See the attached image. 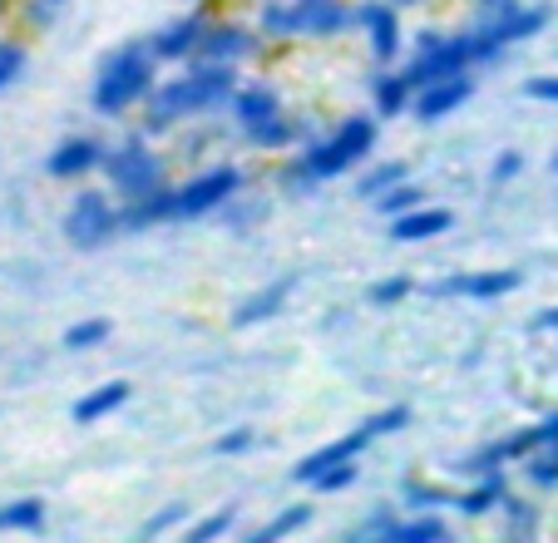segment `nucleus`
<instances>
[{"instance_id":"6","label":"nucleus","mask_w":558,"mask_h":543,"mask_svg":"<svg viewBox=\"0 0 558 543\" xmlns=\"http://www.w3.org/2000/svg\"><path fill=\"white\" fill-rule=\"evenodd\" d=\"M105 183L109 193H114L119 203H134V198H148V193H158L163 183H169V158L154 148V138L138 129V134L119 138V144H109L105 154Z\"/></svg>"},{"instance_id":"44","label":"nucleus","mask_w":558,"mask_h":543,"mask_svg":"<svg viewBox=\"0 0 558 543\" xmlns=\"http://www.w3.org/2000/svg\"><path fill=\"white\" fill-rule=\"evenodd\" d=\"M534 326H538V331H558V306H548V312H538V316H534Z\"/></svg>"},{"instance_id":"8","label":"nucleus","mask_w":558,"mask_h":543,"mask_svg":"<svg viewBox=\"0 0 558 543\" xmlns=\"http://www.w3.org/2000/svg\"><path fill=\"white\" fill-rule=\"evenodd\" d=\"M64 242L80 252L105 248L109 238H119V198L109 189H80L64 208Z\"/></svg>"},{"instance_id":"14","label":"nucleus","mask_w":558,"mask_h":543,"mask_svg":"<svg viewBox=\"0 0 558 543\" xmlns=\"http://www.w3.org/2000/svg\"><path fill=\"white\" fill-rule=\"evenodd\" d=\"M474 99V74H450V80H435L425 89H415V109L411 114L421 124H435V119H450L454 109H464Z\"/></svg>"},{"instance_id":"7","label":"nucleus","mask_w":558,"mask_h":543,"mask_svg":"<svg viewBox=\"0 0 558 543\" xmlns=\"http://www.w3.org/2000/svg\"><path fill=\"white\" fill-rule=\"evenodd\" d=\"M243 193H247V168H238V164L203 168V173L173 183V222H198L208 213H222L232 198H243Z\"/></svg>"},{"instance_id":"10","label":"nucleus","mask_w":558,"mask_h":543,"mask_svg":"<svg viewBox=\"0 0 558 543\" xmlns=\"http://www.w3.org/2000/svg\"><path fill=\"white\" fill-rule=\"evenodd\" d=\"M519 282L524 277L514 267H474V272H450L425 292L440 297V302H505V297L519 292Z\"/></svg>"},{"instance_id":"48","label":"nucleus","mask_w":558,"mask_h":543,"mask_svg":"<svg viewBox=\"0 0 558 543\" xmlns=\"http://www.w3.org/2000/svg\"><path fill=\"white\" fill-rule=\"evenodd\" d=\"M189 5H213V0H189Z\"/></svg>"},{"instance_id":"16","label":"nucleus","mask_w":558,"mask_h":543,"mask_svg":"<svg viewBox=\"0 0 558 543\" xmlns=\"http://www.w3.org/2000/svg\"><path fill=\"white\" fill-rule=\"evenodd\" d=\"M292 292H296V277L263 282L257 292H247L243 302L232 306V326H238V331H247V326H263V322H272V316H282L287 302H292Z\"/></svg>"},{"instance_id":"37","label":"nucleus","mask_w":558,"mask_h":543,"mask_svg":"<svg viewBox=\"0 0 558 543\" xmlns=\"http://www.w3.org/2000/svg\"><path fill=\"white\" fill-rule=\"evenodd\" d=\"M189 519V504H169V509H158V514H148L144 523H138V539H163V533H173L179 523Z\"/></svg>"},{"instance_id":"30","label":"nucleus","mask_w":558,"mask_h":543,"mask_svg":"<svg viewBox=\"0 0 558 543\" xmlns=\"http://www.w3.org/2000/svg\"><path fill=\"white\" fill-rule=\"evenodd\" d=\"M109 336H114V322H109V316H85V322H74L70 331L60 336V346L64 351H99Z\"/></svg>"},{"instance_id":"29","label":"nucleus","mask_w":558,"mask_h":543,"mask_svg":"<svg viewBox=\"0 0 558 543\" xmlns=\"http://www.w3.org/2000/svg\"><path fill=\"white\" fill-rule=\"evenodd\" d=\"M401 509H405V514L454 509V490H445V484H430V480H405V490H401Z\"/></svg>"},{"instance_id":"46","label":"nucleus","mask_w":558,"mask_h":543,"mask_svg":"<svg viewBox=\"0 0 558 543\" xmlns=\"http://www.w3.org/2000/svg\"><path fill=\"white\" fill-rule=\"evenodd\" d=\"M45 5H50V11H60V5H70V0H45Z\"/></svg>"},{"instance_id":"5","label":"nucleus","mask_w":558,"mask_h":543,"mask_svg":"<svg viewBox=\"0 0 558 543\" xmlns=\"http://www.w3.org/2000/svg\"><path fill=\"white\" fill-rule=\"evenodd\" d=\"M499 45L489 40L480 25H470V31H425L421 40H415V55L405 60V80L415 84V89H425V84L435 80H450V74H474V70H489V64L499 60Z\"/></svg>"},{"instance_id":"26","label":"nucleus","mask_w":558,"mask_h":543,"mask_svg":"<svg viewBox=\"0 0 558 543\" xmlns=\"http://www.w3.org/2000/svg\"><path fill=\"white\" fill-rule=\"evenodd\" d=\"M312 519H316L312 504H287V509H277L263 529L247 533V543H282V539H292V533H302Z\"/></svg>"},{"instance_id":"20","label":"nucleus","mask_w":558,"mask_h":543,"mask_svg":"<svg viewBox=\"0 0 558 543\" xmlns=\"http://www.w3.org/2000/svg\"><path fill=\"white\" fill-rule=\"evenodd\" d=\"M454 228V213L450 208H430V203H415L411 213H401V218H390V238L396 242H430L440 238V232Z\"/></svg>"},{"instance_id":"22","label":"nucleus","mask_w":558,"mask_h":543,"mask_svg":"<svg viewBox=\"0 0 558 543\" xmlns=\"http://www.w3.org/2000/svg\"><path fill=\"white\" fill-rule=\"evenodd\" d=\"M505 494H509L505 474H474V480L454 494V509H460L464 519H489V514H499Z\"/></svg>"},{"instance_id":"41","label":"nucleus","mask_w":558,"mask_h":543,"mask_svg":"<svg viewBox=\"0 0 558 543\" xmlns=\"http://www.w3.org/2000/svg\"><path fill=\"white\" fill-rule=\"evenodd\" d=\"M519 173H524V154H514V148H505V154L495 158V168H489V183H495V189H505V183H514Z\"/></svg>"},{"instance_id":"13","label":"nucleus","mask_w":558,"mask_h":543,"mask_svg":"<svg viewBox=\"0 0 558 543\" xmlns=\"http://www.w3.org/2000/svg\"><path fill=\"white\" fill-rule=\"evenodd\" d=\"M105 154H109V144L99 134H70V138H60V144L50 148L45 173L60 178V183H85L89 173L105 168Z\"/></svg>"},{"instance_id":"1","label":"nucleus","mask_w":558,"mask_h":543,"mask_svg":"<svg viewBox=\"0 0 558 543\" xmlns=\"http://www.w3.org/2000/svg\"><path fill=\"white\" fill-rule=\"evenodd\" d=\"M238 64H213V60H189V70L173 80H158L154 95L144 99V134L169 138L193 119H213L218 109H228L232 89H238Z\"/></svg>"},{"instance_id":"23","label":"nucleus","mask_w":558,"mask_h":543,"mask_svg":"<svg viewBox=\"0 0 558 543\" xmlns=\"http://www.w3.org/2000/svg\"><path fill=\"white\" fill-rule=\"evenodd\" d=\"M243 144L253 148V154H287V148L302 144V124H296V119L282 109V114H272V119H263V124L243 129Z\"/></svg>"},{"instance_id":"24","label":"nucleus","mask_w":558,"mask_h":543,"mask_svg":"<svg viewBox=\"0 0 558 543\" xmlns=\"http://www.w3.org/2000/svg\"><path fill=\"white\" fill-rule=\"evenodd\" d=\"M450 539H454L450 519L440 509H425V514H411V519L401 514L386 543H450Z\"/></svg>"},{"instance_id":"27","label":"nucleus","mask_w":558,"mask_h":543,"mask_svg":"<svg viewBox=\"0 0 558 543\" xmlns=\"http://www.w3.org/2000/svg\"><path fill=\"white\" fill-rule=\"evenodd\" d=\"M45 519H50V509H45V499H35V494L0 504V533H40Z\"/></svg>"},{"instance_id":"25","label":"nucleus","mask_w":558,"mask_h":543,"mask_svg":"<svg viewBox=\"0 0 558 543\" xmlns=\"http://www.w3.org/2000/svg\"><path fill=\"white\" fill-rule=\"evenodd\" d=\"M499 523H505V539H514V543L538 539V529H544L538 504L529 499V494H505V504H499Z\"/></svg>"},{"instance_id":"35","label":"nucleus","mask_w":558,"mask_h":543,"mask_svg":"<svg viewBox=\"0 0 558 543\" xmlns=\"http://www.w3.org/2000/svg\"><path fill=\"white\" fill-rule=\"evenodd\" d=\"M25 64H31V50H25L21 40H0V95H5V89L21 80Z\"/></svg>"},{"instance_id":"11","label":"nucleus","mask_w":558,"mask_h":543,"mask_svg":"<svg viewBox=\"0 0 558 543\" xmlns=\"http://www.w3.org/2000/svg\"><path fill=\"white\" fill-rule=\"evenodd\" d=\"M213 15H218L213 5H193V11L173 15L169 25H158V31L148 35V50H154V60L158 64H189L193 55H198V40H203V31H208Z\"/></svg>"},{"instance_id":"31","label":"nucleus","mask_w":558,"mask_h":543,"mask_svg":"<svg viewBox=\"0 0 558 543\" xmlns=\"http://www.w3.org/2000/svg\"><path fill=\"white\" fill-rule=\"evenodd\" d=\"M405 178H411V168H405L401 158H390V164H376V168H366V173L356 178V193H361L366 203H376L380 193L396 189V183H405Z\"/></svg>"},{"instance_id":"40","label":"nucleus","mask_w":558,"mask_h":543,"mask_svg":"<svg viewBox=\"0 0 558 543\" xmlns=\"http://www.w3.org/2000/svg\"><path fill=\"white\" fill-rule=\"evenodd\" d=\"M396 519H401V509H396V504H380V509L356 529V539H380V543H386L390 529H396Z\"/></svg>"},{"instance_id":"21","label":"nucleus","mask_w":558,"mask_h":543,"mask_svg":"<svg viewBox=\"0 0 558 543\" xmlns=\"http://www.w3.org/2000/svg\"><path fill=\"white\" fill-rule=\"evenodd\" d=\"M371 109L376 119H396V114H411L415 109V84L405 80V70H380L376 84H371Z\"/></svg>"},{"instance_id":"19","label":"nucleus","mask_w":558,"mask_h":543,"mask_svg":"<svg viewBox=\"0 0 558 543\" xmlns=\"http://www.w3.org/2000/svg\"><path fill=\"white\" fill-rule=\"evenodd\" d=\"M480 31L489 35V40L499 45V50H514V45H524V40H534L538 31L548 25V11L544 5H519V11H509V15H499V21H474Z\"/></svg>"},{"instance_id":"45","label":"nucleus","mask_w":558,"mask_h":543,"mask_svg":"<svg viewBox=\"0 0 558 543\" xmlns=\"http://www.w3.org/2000/svg\"><path fill=\"white\" fill-rule=\"evenodd\" d=\"M396 5H401V11H411V5H425V0H396Z\"/></svg>"},{"instance_id":"4","label":"nucleus","mask_w":558,"mask_h":543,"mask_svg":"<svg viewBox=\"0 0 558 543\" xmlns=\"http://www.w3.org/2000/svg\"><path fill=\"white\" fill-rule=\"evenodd\" d=\"M158 84V60L148 50V40H134V45H119V50L105 55L95 74V89H89V109L99 119H124L134 109H144V99L154 95Z\"/></svg>"},{"instance_id":"33","label":"nucleus","mask_w":558,"mask_h":543,"mask_svg":"<svg viewBox=\"0 0 558 543\" xmlns=\"http://www.w3.org/2000/svg\"><path fill=\"white\" fill-rule=\"evenodd\" d=\"M232 523H238V509L203 514L198 523H189V529H183V543H213V539H222V533H232Z\"/></svg>"},{"instance_id":"39","label":"nucleus","mask_w":558,"mask_h":543,"mask_svg":"<svg viewBox=\"0 0 558 543\" xmlns=\"http://www.w3.org/2000/svg\"><path fill=\"white\" fill-rule=\"evenodd\" d=\"M253 445H257V430H253V425H238V430H222V435L213 439V455L232 460V455H247Z\"/></svg>"},{"instance_id":"32","label":"nucleus","mask_w":558,"mask_h":543,"mask_svg":"<svg viewBox=\"0 0 558 543\" xmlns=\"http://www.w3.org/2000/svg\"><path fill=\"white\" fill-rule=\"evenodd\" d=\"M411 292H415V277L396 272V277H380V282H371L366 302H371V306H380V312H390V306H401Z\"/></svg>"},{"instance_id":"18","label":"nucleus","mask_w":558,"mask_h":543,"mask_svg":"<svg viewBox=\"0 0 558 543\" xmlns=\"http://www.w3.org/2000/svg\"><path fill=\"white\" fill-rule=\"evenodd\" d=\"M129 396H134V386H129V381H105V386H89L85 396L70 406V420H74V425H105L109 415H119V410L129 406Z\"/></svg>"},{"instance_id":"17","label":"nucleus","mask_w":558,"mask_h":543,"mask_svg":"<svg viewBox=\"0 0 558 543\" xmlns=\"http://www.w3.org/2000/svg\"><path fill=\"white\" fill-rule=\"evenodd\" d=\"M282 95H277L272 84H238L232 89V99H228V119H232V129L243 134V129H253V124H263V119H272V114H282Z\"/></svg>"},{"instance_id":"15","label":"nucleus","mask_w":558,"mask_h":543,"mask_svg":"<svg viewBox=\"0 0 558 543\" xmlns=\"http://www.w3.org/2000/svg\"><path fill=\"white\" fill-rule=\"evenodd\" d=\"M366 445H371V430L356 425L351 435H337V439H327V445H316L312 455H302V460H296V470H292V480H296V484H312L316 474L331 470V464L361 460V455H366Z\"/></svg>"},{"instance_id":"49","label":"nucleus","mask_w":558,"mask_h":543,"mask_svg":"<svg viewBox=\"0 0 558 543\" xmlns=\"http://www.w3.org/2000/svg\"><path fill=\"white\" fill-rule=\"evenodd\" d=\"M554 173H558V154H554Z\"/></svg>"},{"instance_id":"47","label":"nucleus","mask_w":558,"mask_h":543,"mask_svg":"<svg viewBox=\"0 0 558 543\" xmlns=\"http://www.w3.org/2000/svg\"><path fill=\"white\" fill-rule=\"evenodd\" d=\"M11 5H15V0H0V11H11Z\"/></svg>"},{"instance_id":"38","label":"nucleus","mask_w":558,"mask_h":543,"mask_svg":"<svg viewBox=\"0 0 558 543\" xmlns=\"http://www.w3.org/2000/svg\"><path fill=\"white\" fill-rule=\"evenodd\" d=\"M415 203H421V189H415L411 178H405V183H396V189H386L376 198V213H386V218H401V213H411Z\"/></svg>"},{"instance_id":"28","label":"nucleus","mask_w":558,"mask_h":543,"mask_svg":"<svg viewBox=\"0 0 558 543\" xmlns=\"http://www.w3.org/2000/svg\"><path fill=\"white\" fill-rule=\"evenodd\" d=\"M519 474H524L529 490L554 494V490H558V439H554V445H538L534 455H529V460L519 464Z\"/></svg>"},{"instance_id":"36","label":"nucleus","mask_w":558,"mask_h":543,"mask_svg":"<svg viewBox=\"0 0 558 543\" xmlns=\"http://www.w3.org/2000/svg\"><path fill=\"white\" fill-rule=\"evenodd\" d=\"M361 425L371 430V439H386V435H401L405 425H411V406H386L376 410V415H366Z\"/></svg>"},{"instance_id":"9","label":"nucleus","mask_w":558,"mask_h":543,"mask_svg":"<svg viewBox=\"0 0 558 543\" xmlns=\"http://www.w3.org/2000/svg\"><path fill=\"white\" fill-rule=\"evenodd\" d=\"M267 50V35L257 31L253 21H232V15H213L208 31L198 40V55L193 60H213V64H253L257 55Z\"/></svg>"},{"instance_id":"12","label":"nucleus","mask_w":558,"mask_h":543,"mask_svg":"<svg viewBox=\"0 0 558 543\" xmlns=\"http://www.w3.org/2000/svg\"><path fill=\"white\" fill-rule=\"evenodd\" d=\"M356 31L366 35L371 60L396 64V55H401V45H405V25H401V5H396V0H361Z\"/></svg>"},{"instance_id":"2","label":"nucleus","mask_w":558,"mask_h":543,"mask_svg":"<svg viewBox=\"0 0 558 543\" xmlns=\"http://www.w3.org/2000/svg\"><path fill=\"white\" fill-rule=\"evenodd\" d=\"M371 148H376V114H347L341 124H331L327 134L306 138V144L296 148L292 168H287V183L302 193L316 189V183H331V178L366 164Z\"/></svg>"},{"instance_id":"42","label":"nucleus","mask_w":558,"mask_h":543,"mask_svg":"<svg viewBox=\"0 0 558 543\" xmlns=\"http://www.w3.org/2000/svg\"><path fill=\"white\" fill-rule=\"evenodd\" d=\"M524 95L534 99V105H558V74H534V80L524 84Z\"/></svg>"},{"instance_id":"43","label":"nucleus","mask_w":558,"mask_h":543,"mask_svg":"<svg viewBox=\"0 0 558 543\" xmlns=\"http://www.w3.org/2000/svg\"><path fill=\"white\" fill-rule=\"evenodd\" d=\"M470 5H474V21H499V15L519 11L524 0H470Z\"/></svg>"},{"instance_id":"34","label":"nucleus","mask_w":558,"mask_h":543,"mask_svg":"<svg viewBox=\"0 0 558 543\" xmlns=\"http://www.w3.org/2000/svg\"><path fill=\"white\" fill-rule=\"evenodd\" d=\"M356 480H361V460H341V464H331V470L316 474L312 490L316 494H341V490H351Z\"/></svg>"},{"instance_id":"3","label":"nucleus","mask_w":558,"mask_h":543,"mask_svg":"<svg viewBox=\"0 0 558 543\" xmlns=\"http://www.w3.org/2000/svg\"><path fill=\"white\" fill-rule=\"evenodd\" d=\"M253 25L267 45H302V40H341L356 31L351 0H257Z\"/></svg>"}]
</instances>
